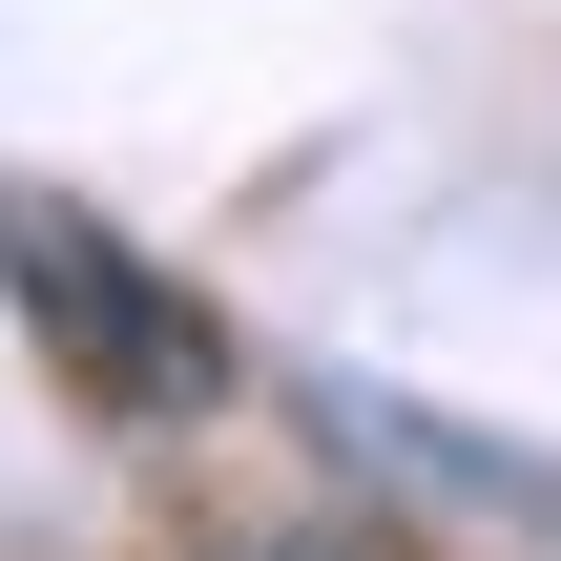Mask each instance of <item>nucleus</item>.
Here are the masks:
<instances>
[{"instance_id": "1", "label": "nucleus", "mask_w": 561, "mask_h": 561, "mask_svg": "<svg viewBox=\"0 0 561 561\" xmlns=\"http://www.w3.org/2000/svg\"><path fill=\"white\" fill-rule=\"evenodd\" d=\"M0 291H21V333H42V375L83 396V416H208L229 396V333H208V291H167L104 208H62V187H0Z\"/></svg>"}, {"instance_id": "2", "label": "nucleus", "mask_w": 561, "mask_h": 561, "mask_svg": "<svg viewBox=\"0 0 561 561\" xmlns=\"http://www.w3.org/2000/svg\"><path fill=\"white\" fill-rule=\"evenodd\" d=\"M208 561H375V541H208Z\"/></svg>"}]
</instances>
